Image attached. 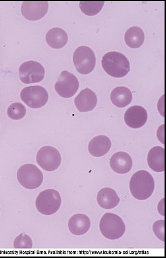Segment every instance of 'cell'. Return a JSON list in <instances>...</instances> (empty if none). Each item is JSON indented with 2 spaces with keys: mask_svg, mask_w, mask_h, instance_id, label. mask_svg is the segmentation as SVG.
I'll use <instances>...</instances> for the list:
<instances>
[{
  "mask_svg": "<svg viewBox=\"0 0 166 258\" xmlns=\"http://www.w3.org/2000/svg\"><path fill=\"white\" fill-rule=\"evenodd\" d=\"M153 230L157 238L161 242H165V221L163 220H157L153 225Z\"/></svg>",
  "mask_w": 166,
  "mask_h": 258,
  "instance_id": "obj_25",
  "label": "cell"
},
{
  "mask_svg": "<svg viewBox=\"0 0 166 258\" xmlns=\"http://www.w3.org/2000/svg\"><path fill=\"white\" fill-rule=\"evenodd\" d=\"M32 240L28 235L21 234L14 240V247L15 249H32Z\"/></svg>",
  "mask_w": 166,
  "mask_h": 258,
  "instance_id": "obj_24",
  "label": "cell"
},
{
  "mask_svg": "<svg viewBox=\"0 0 166 258\" xmlns=\"http://www.w3.org/2000/svg\"><path fill=\"white\" fill-rule=\"evenodd\" d=\"M7 114L12 120H21L26 116V109L22 103H14L8 107Z\"/></svg>",
  "mask_w": 166,
  "mask_h": 258,
  "instance_id": "obj_23",
  "label": "cell"
},
{
  "mask_svg": "<svg viewBox=\"0 0 166 258\" xmlns=\"http://www.w3.org/2000/svg\"><path fill=\"white\" fill-rule=\"evenodd\" d=\"M46 41L47 44L53 49H61L65 47L68 42L67 33L63 29L53 28L47 33Z\"/></svg>",
  "mask_w": 166,
  "mask_h": 258,
  "instance_id": "obj_19",
  "label": "cell"
},
{
  "mask_svg": "<svg viewBox=\"0 0 166 258\" xmlns=\"http://www.w3.org/2000/svg\"><path fill=\"white\" fill-rule=\"evenodd\" d=\"M124 121L131 128H142L148 121V113L142 106H132L124 114Z\"/></svg>",
  "mask_w": 166,
  "mask_h": 258,
  "instance_id": "obj_12",
  "label": "cell"
},
{
  "mask_svg": "<svg viewBox=\"0 0 166 258\" xmlns=\"http://www.w3.org/2000/svg\"><path fill=\"white\" fill-rule=\"evenodd\" d=\"M155 190L154 179L149 172L140 170L133 174L130 181V190L135 199L145 201Z\"/></svg>",
  "mask_w": 166,
  "mask_h": 258,
  "instance_id": "obj_1",
  "label": "cell"
},
{
  "mask_svg": "<svg viewBox=\"0 0 166 258\" xmlns=\"http://www.w3.org/2000/svg\"><path fill=\"white\" fill-rule=\"evenodd\" d=\"M97 203L104 209H112L117 207L120 198L113 189L104 188L97 194Z\"/></svg>",
  "mask_w": 166,
  "mask_h": 258,
  "instance_id": "obj_18",
  "label": "cell"
},
{
  "mask_svg": "<svg viewBox=\"0 0 166 258\" xmlns=\"http://www.w3.org/2000/svg\"><path fill=\"white\" fill-rule=\"evenodd\" d=\"M99 228L105 238L116 240L124 236L126 225L119 216L109 212L104 214L100 220Z\"/></svg>",
  "mask_w": 166,
  "mask_h": 258,
  "instance_id": "obj_3",
  "label": "cell"
},
{
  "mask_svg": "<svg viewBox=\"0 0 166 258\" xmlns=\"http://www.w3.org/2000/svg\"><path fill=\"white\" fill-rule=\"evenodd\" d=\"M91 227V220L85 214H74L68 221L70 232L75 236H82L86 234Z\"/></svg>",
  "mask_w": 166,
  "mask_h": 258,
  "instance_id": "obj_16",
  "label": "cell"
},
{
  "mask_svg": "<svg viewBox=\"0 0 166 258\" xmlns=\"http://www.w3.org/2000/svg\"><path fill=\"white\" fill-rule=\"evenodd\" d=\"M45 74L44 67L36 61L25 62L19 68L20 80L26 84L40 82L44 79Z\"/></svg>",
  "mask_w": 166,
  "mask_h": 258,
  "instance_id": "obj_10",
  "label": "cell"
},
{
  "mask_svg": "<svg viewBox=\"0 0 166 258\" xmlns=\"http://www.w3.org/2000/svg\"><path fill=\"white\" fill-rule=\"evenodd\" d=\"M144 31L138 26H133L128 29L124 35V40L128 47L133 49L138 48L144 42Z\"/></svg>",
  "mask_w": 166,
  "mask_h": 258,
  "instance_id": "obj_21",
  "label": "cell"
},
{
  "mask_svg": "<svg viewBox=\"0 0 166 258\" xmlns=\"http://www.w3.org/2000/svg\"><path fill=\"white\" fill-rule=\"evenodd\" d=\"M105 2H80V8L83 14L87 16H95L103 8Z\"/></svg>",
  "mask_w": 166,
  "mask_h": 258,
  "instance_id": "obj_22",
  "label": "cell"
},
{
  "mask_svg": "<svg viewBox=\"0 0 166 258\" xmlns=\"http://www.w3.org/2000/svg\"><path fill=\"white\" fill-rule=\"evenodd\" d=\"M112 143L105 135H98L91 139L88 145V151L95 157H101L109 153Z\"/></svg>",
  "mask_w": 166,
  "mask_h": 258,
  "instance_id": "obj_15",
  "label": "cell"
},
{
  "mask_svg": "<svg viewBox=\"0 0 166 258\" xmlns=\"http://www.w3.org/2000/svg\"><path fill=\"white\" fill-rule=\"evenodd\" d=\"M17 178L21 186L28 190H35L42 184V172L32 164H26L21 166L17 172Z\"/></svg>",
  "mask_w": 166,
  "mask_h": 258,
  "instance_id": "obj_4",
  "label": "cell"
},
{
  "mask_svg": "<svg viewBox=\"0 0 166 258\" xmlns=\"http://www.w3.org/2000/svg\"><path fill=\"white\" fill-rule=\"evenodd\" d=\"M20 97L29 107L39 109L46 105L49 95L44 87L40 85H35L23 89L20 93Z\"/></svg>",
  "mask_w": 166,
  "mask_h": 258,
  "instance_id": "obj_6",
  "label": "cell"
},
{
  "mask_svg": "<svg viewBox=\"0 0 166 258\" xmlns=\"http://www.w3.org/2000/svg\"><path fill=\"white\" fill-rule=\"evenodd\" d=\"M79 88V81L72 73L64 70L60 75L59 80L56 82V92L60 96L70 98L74 96Z\"/></svg>",
  "mask_w": 166,
  "mask_h": 258,
  "instance_id": "obj_9",
  "label": "cell"
},
{
  "mask_svg": "<svg viewBox=\"0 0 166 258\" xmlns=\"http://www.w3.org/2000/svg\"><path fill=\"white\" fill-rule=\"evenodd\" d=\"M74 103L80 113L93 111L97 105V95L89 88L83 89L75 98Z\"/></svg>",
  "mask_w": 166,
  "mask_h": 258,
  "instance_id": "obj_14",
  "label": "cell"
},
{
  "mask_svg": "<svg viewBox=\"0 0 166 258\" xmlns=\"http://www.w3.org/2000/svg\"><path fill=\"white\" fill-rule=\"evenodd\" d=\"M149 168L154 172L165 170V149L162 147H154L149 151L148 156Z\"/></svg>",
  "mask_w": 166,
  "mask_h": 258,
  "instance_id": "obj_17",
  "label": "cell"
},
{
  "mask_svg": "<svg viewBox=\"0 0 166 258\" xmlns=\"http://www.w3.org/2000/svg\"><path fill=\"white\" fill-rule=\"evenodd\" d=\"M36 160L37 164L45 171L53 172L61 166L62 158L61 154L56 148L45 146L39 149Z\"/></svg>",
  "mask_w": 166,
  "mask_h": 258,
  "instance_id": "obj_7",
  "label": "cell"
},
{
  "mask_svg": "<svg viewBox=\"0 0 166 258\" xmlns=\"http://www.w3.org/2000/svg\"><path fill=\"white\" fill-rule=\"evenodd\" d=\"M110 166L116 173L127 174L132 169L133 161L129 154L120 151L112 156L110 159Z\"/></svg>",
  "mask_w": 166,
  "mask_h": 258,
  "instance_id": "obj_13",
  "label": "cell"
},
{
  "mask_svg": "<svg viewBox=\"0 0 166 258\" xmlns=\"http://www.w3.org/2000/svg\"><path fill=\"white\" fill-rule=\"evenodd\" d=\"M61 203L60 193L57 190L49 189L39 194L35 201V207L43 215H52L59 210Z\"/></svg>",
  "mask_w": 166,
  "mask_h": 258,
  "instance_id": "obj_5",
  "label": "cell"
},
{
  "mask_svg": "<svg viewBox=\"0 0 166 258\" xmlns=\"http://www.w3.org/2000/svg\"><path fill=\"white\" fill-rule=\"evenodd\" d=\"M157 137L163 144H164V125H161L157 131Z\"/></svg>",
  "mask_w": 166,
  "mask_h": 258,
  "instance_id": "obj_26",
  "label": "cell"
},
{
  "mask_svg": "<svg viewBox=\"0 0 166 258\" xmlns=\"http://www.w3.org/2000/svg\"><path fill=\"white\" fill-rule=\"evenodd\" d=\"M157 209H158L159 213L161 214V216H164V199H162L160 202L159 203L158 207H157Z\"/></svg>",
  "mask_w": 166,
  "mask_h": 258,
  "instance_id": "obj_27",
  "label": "cell"
},
{
  "mask_svg": "<svg viewBox=\"0 0 166 258\" xmlns=\"http://www.w3.org/2000/svg\"><path fill=\"white\" fill-rule=\"evenodd\" d=\"M132 97L131 91L126 87H115L111 93L112 103L118 108L126 107L130 105Z\"/></svg>",
  "mask_w": 166,
  "mask_h": 258,
  "instance_id": "obj_20",
  "label": "cell"
},
{
  "mask_svg": "<svg viewBox=\"0 0 166 258\" xmlns=\"http://www.w3.org/2000/svg\"><path fill=\"white\" fill-rule=\"evenodd\" d=\"M73 62L76 70L81 74H89L94 70L96 57L90 47L80 46L74 51Z\"/></svg>",
  "mask_w": 166,
  "mask_h": 258,
  "instance_id": "obj_8",
  "label": "cell"
},
{
  "mask_svg": "<svg viewBox=\"0 0 166 258\" xmlns=\"http://www.w3.org/2000/svg\"><path fill=\"white\" fill-rule=\"evenodd\" d=\"M102 66L113 78H123L130 71L129 60L123 54L116 51L106 53L102 59Z\"/></svg>",
  "mask_w": 166,
  "mask_h": 258,
  "instance_id": "obj_2",
  "label": "cell"
},
{
  "mask_svg": "<svg viewBox=\"0 0 166 258\" xmlns=\"http://www.w3.org/2000/svg\"><path fill=\"white\" fill-rule=\"evenodd\" d=\"M49 9L47 2H24L21 7L23 16L27 20L37 21L43 18Z\"/></svg>",
  "mask_w": 166,
  "mask_h": 258,
  "instance_id": "obj_11",
  "label": "cell"
}]
</instances>
